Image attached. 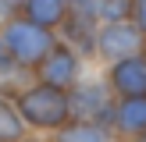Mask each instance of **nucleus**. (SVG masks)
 Masks as SVG:
<instances>
[{"label": "nucleus", "instance_id": "f257e3e1", "mask_svg": "<svg viewBox=\"0 0 146 142\" xmlns=\"http://www.w3.org/2000/svg\"><path fill=\"white\" fill-rule=\"evenodd\" d=\"M18 114L25 124L32 128H61L64 121L71 117V106H68V89H57V85H32L18 96Z\"/></svg>", "mask_w": 146, "mask_h": 142}, {"label": "nucleus", "instance_id": "f03ea898", "mask_svg": "<svg viewBox=\"0 0 146 142\" xmlns=\"http://www.w3.org/2000/svg\"><path fill=\"white\" fill-rule=\"evenodd\" d=\"M0 46H4L11 57H18L21 64L36 68L57 43H54V32L43 28V25H36L32 18H11L4 28H0Z\"/></svg>", "mask_w": 146, "mask_h": 142}, {"label": "nucleus", "instance_id": "7ed1b4c3", "mask_svg": "<svg viewBox=\"0 0 146 142\" xmlns=\"http://www.w3.org/2000/svg\"><path fill=\"white\" fill-rule=\"evenodd\" d=\"M68 106H71V117L96 121V124H111V121H114V110H118V103L111 99V82H82V85H71Z\"/></svg>", "mask_w": 146, "mask_h": 142}, {"label": "nucleus", "instance_id": "20e7f679", "mask_svg": "<svg viewBox=\"0 0 146 142\" xmlns=\"http://www.w3.org/2000/svg\"><path fill=\"white\" fill-rule=\"evenodd\" d=\"M139 43H143V28L135 25L132 18L107 21L96 32V53L107 57V60H121V57H128V53H139Z\"/></svg>", "mask_w": 146, "mask_h": 142}, {"label": "nucleus", "instance_id": "39448f33", "mask_svg": "<svg viewBox=\"0 0 146 142\" xmlns=\"http://www.w3.org/2000/svg\"><path fill=\"white\" fill-rule=\"evenodd\" d=\"M36 71H39V82L57 85V89H71L75 78H78V57L71 53L68 46H54L39 64H36Z\"/></svg>", "mask_w": 146, "mask_h": 142}, {"label": "nucleus", "instance_id": "423d86ee", "mask_svg": "<svg viewBox=\"0 0 146 142\" xmlns=\"http://www.w3.org/2000/svg\"><path fill=\"white\" fill-rule=\"evenodd\" d=\"M111 89L118 96H143L146 92V57L128 53L121 60H114L111 68Z\"/></svg>", "mask_w": 146, "mask_h": 142}, {"label": "nucleus", "instance_id": "0eeeda50", "mask_svg": "<svg viewBox=\"0 0 146 142\" xmlns=\"http://www.w3.org/2000/svg\"><path fill=\"white\" fill-rule=\"evenodd\" d=\"M114 124H118L121 135L139 139L146 131V92L143 96H121L118 110H114Z\"/></svg>", "mask_w": 146, "mask_h": 142}, {"label": "nucleus", "instance_id": "6e6552de", "mask_svg": "<svg viewBox=\"0 0 146 142\" xmlns=\"http://www.w3.org/2000/svg\"><path fill=\"white\" fill-rule=\"evenodd\" d=\"M25 18L43 28H54L68 18V0H25Z\"/></svg>", "mask_w": 146, "mask_h": 142}, {"label": "nucleus", "instance_id": "1a4fd4ad", "mask_svg": "<svg viewBox=\"0 0 146 142\" xmlns=\"http://www.w3.org/2000/svg\"><path fill=\"white\" fill-rule=\"evenodd\" d=\"M25 78H29V64H21L18 57H11L4 46H0V96H4V92L21 89Z\"/></svg>", "mask_w": 146, "mask_h": 142}, {"label": "nucleus", "instance_id": "9d476101", "mask_svg": "<svg viewBox=\"0 0 146 142\" xmlns=\"http://www.w3.org/2000/svg\"><path fill=\"white\" fill-rule=\"evenodd\" d=\"M61 142H114L107 124H96V121H75L71 128L61 131Z\"/></svg>", "mask_w": 146, "mask_h": 142}, {"label": "nucleus", "instance_id": "9b49d317", "mask_svg": "<svg viewBox=\"0 0 146 142\" xmlns=\"http://www.w3.org/2000/svg\"><path fill=\"white\" fill-rule=\"evenodd\" d=\"M21 135H25V121L18 106L0 96V142H21Z\"/></svg>", "mask_w": 146, "mask_h": 142}, {"label": "nucleus", "instance_id": "f8f14e48", "mask_svg": "<svg viewBox=\"0 0 146 142\" xmlns=\"http://www.w3.org/2000/svg\"><path fill=\"white\" fill-rule=\"evenodd\" d=\"M100 18L104 21L132 18V0H100Z\"/></svg>", "mask_w": 146, "mask_h": 142}, {"label": "nucleus", "instance_id": "ddd939ff", "mask_svg": "<svg viewBox=\"0 0 146 142\" xmlns=\"http://www.w3.org/2000/svg\"><path fill=\"white\" fill-rule=\"evenodd\" d=\"M68 11H71V14H82V18L100 21V0H68Z\"/></svg>", "mask_w": 146, "mask_h": 142}, {"label": "nucleus", "instance_id": "4468645a", "mask_svg": "<svg viewBox=\"0 0 146 142\" xmlns=\"http://www.w3.org/2000/svg\"><path fill=\"white\" fill-rule=\"evenodd\" d=\"M132 21L146 32V0H132Z\"/></svg>", "mask_w": 146, "mask_h": 142}, {"label": "nucleus", "instance_id": "2eb2a0df", "mask_svg": "<svg viewBox=\"0 0 146 142\" xmlns=\"http://www.w3.org/2000/svg\"><path fill=\"white\" fill-rule=\"evenodd\" d=\"M135 142H146V131H143V135H139V139H135Z\"/></svg>", "mask_w": 146, "mask_h": 142}]
</instances>
